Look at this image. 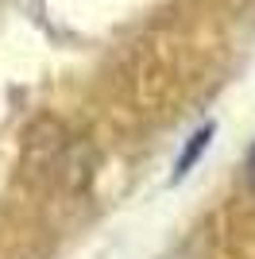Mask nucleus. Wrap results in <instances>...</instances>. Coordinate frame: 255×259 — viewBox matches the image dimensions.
<instances>
[{
	"label": "nucleus",
	"instance_id": "nucleus-1",
	"mask_svg": "<svg viewBox=\"0 0 255 259\" xmlns=\"http://www.w3.org/2000/svg\"><path fill=\"white\" fill-rule=\"evenodd\" d=\"M209 136H212V128H201V132H197V136L190 140V147H186V151H182V159H178V170H174L178 178H182L186 170H190V162H193L197 155L205 151V143H209Z\"/></svg>",
	"mask_w": 255,
	"mask_h": 259
},
{
	"label": "nucleus",
	"instance_id": "nucleus-2",
	"mask_svg": "<svg viewBox=\"0 0 255 259\" xmlns=\"http://www.w3.org/2000/svg\"><path fill=\"white\" fill-rule=\"evenodd\" d=\"M247 186L255 190V147H251V155H247Z\"/></svg>",
	"mask_w": 255,
	"mask_h": 259
}]
</instances>
